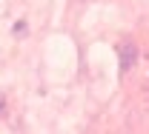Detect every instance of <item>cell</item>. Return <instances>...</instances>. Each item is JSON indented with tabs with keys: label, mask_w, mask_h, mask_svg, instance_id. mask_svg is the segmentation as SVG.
Segmentation results:
<instances>
[]
</instances>
